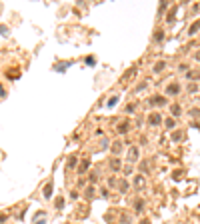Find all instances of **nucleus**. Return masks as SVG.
<instances>
[{"mask_svg":"<svg viewBox=\"0 0 200 224\" xmlns=\"http://www.w3.org/2000/svg\"><path fill=\"white\" fill-rule=\"evenodd\" d=\"M74 166H76V160H74V158H72L70 162H68V168H74Z\"/></svg>","mask_w":200,"mask_h":224,"instance_id":"obj_28","label":"nucleus"},{"mask_svg":"<svg viewBox=\"0 0 200 224\" xmlns=\"http://www.w3.org/2000/svg\"><path fill=\"white\" fill-rule=\"evenodd\" d=\"M0 34H2V36H8V28H6V26H0Z\"/></svg>","mask_w":200,"mask_h":224,"instance_id":"obj_22","label":"nucleus"},{"mask_svg":"<svg viewBox=\"0 0 200 224\" xmlns=\"http://www.w3.org/2000/svg\"><path fill=\"white\" fill-rule=\"evenodd\" d=\"M44 196H46V198H50V196H52V184H50V182L44 186Z\"/></svg>","mask_w":200,"mask_h":224,"instance_id":"obj_9","label":"nucleus"},{"mask_svg":"<svg viewBox=\"0 0 200 224\" xmlns=\"http://www.w3.org/2000/svg\"><path fill=\"white\" fill-rule=\"evenodd\" d=\"M34 224H46V220H44V216L42 218H34Z\"/></svg>","mask_w":200,"mask_h":224,"instance_id":"obj_23","label":"nucleus"},{"mask_svg":"<svg viewBox=\"0 0 200 224\" xmlns=\"http://www.w3.org/2000/svg\"><path fill=\"white\" fill-rule=\"evenodd\" d=\"M92 196H94V188H92V186H90V188H88V190H86V198H88V200H90Z\"/></svg>","mask_w":200,"mask_h":224,"instance_id":"obj_17","label":"nucleus"},{"mask_svg":"<svg viewBox=\"0 0 200 224\" xmlns=\"http://www.w3.org/2000/svg\"><path fill=\"white\" fill-rule=\"evenodd\" d=\"M140 224H150V220H148V218H144V220H140Z\"/></svg>","mask_w":200,"mask_h":224,"instance_id":"obj_30","label":"nucleus"},{"mask_svg":"<svg viewBox=\"0 0 200 224\" xmlns=\"http://www.w3.org/2000/svg\"><path fill=\"white\" fill-rule=\"evenodd\" d=\"M190 114H192V116H200V110L194 108V110H190Z\"/></svg>","mask_w":200,"mask_h":224,"instance_id":"obj_27","label":"nucleus"},{"mask_svg":"<svg viewBox=\"0 0 200 224\" xmlns=\"http://www.w3.org/2000/svg\"><path fill=\"white\" fill-rule=\"evenodd\" d=\"M188 90H190V92H196V90H198V86H196V84H190V86H188Z\"/></svg>","mask_w":200,"mask_h":224,"instance_id":"obj_26","label":"nucleus"},{"mask_svg":"<svg viewBox=\"0 0 200 224\" xmlns=\"http://www.w3.org/2000/svg\"><path fill=\"white\" fill-rule=\"evenodd\" d=\"M172 116H178V114H180V112H182V108H180V106H178V104H174V106H172Z\"/></svg>","mask_w":200,"mask_h":224,"instance_id":"obj_11","label":"nucleus"},{"mask_svg":"<svg viewBox=\"0 0 200 224\" xmlns=\"http://www.w3.org/2000/svg\"><path fill=\"white\" fill-rule=\"evenodd\" d=\"M116 102H118V96H112V98L108 100V106H114Z\"/></svg>","mask_w":200,"mask_h":224,"instance_id":"obj_20","label":"nucleus"},{"mask_svg":"<svg viewBox=\"0 0 200 224\" xmlns=\"http://www.w3.org/2000/svg\"><path fill=\"white\" fill-rule=\"evenodd\" d=\"M148 122L152 124V126H158V124L162 122V118H160V114H150V118H148Z\"/></svg>","mask_w":200,"mask_h":224,"instance_id":"obj_4","label":"nucleus"},{"mask_svg":"<svg viewBox=\"0 0 200 224\" xmlns=\"http://www.w3.org/2000/svg\"><path fill=\"white\" fill-rule=\"evenodd\" d=\"M166 6H168V2H162L160 8H158V12H164V10H166Z\"/></svg>","mask_w":200,"mask_h":224,"instance_id":"obj_24","label":"nucleus"},{"mask_svg":"<svg viewBox=\"0 0 200 224\" xmlns=\"http://www.w3.org/2000/svg\"><path fill=\"white\" fill-rule=\"evenodd\" d=\"M164 68H166V62H162V60H160V62H156V64H154V68H152V70L158 74V72H162Z\"/></svg>","mask_w":200,"mask_h":224,"instance_id":"obj_6","label":"nucleus"},{"mask_svg":"<svg viewBox=\"0 0 200 224\" xmlns=\"http://www.w3.org/2000/svg\"><path fill=\"white\" fill-rule=\"evenodd\" d=\"M198 30H200V20H196V22L192 24L190 28H188V34H196V32H198Z\"/></svg>","mask_w":200,"mask_h":224,"instance_id":"obj_7","label":"nucleus"},{"mask_svg":"<svg viewBox=\"0 0 200 224\" xmlns=\"http://www.w3.org/2000/svg\"><path fill=\"white\" fill-rule=\"evenodd\" d=\"M166 128H174V118H168L166 120Z\"/></svg>","mask_w":200,"mask_h":224,"instance_id":"obj_21","label":"nucleus"},{"mask_svg":"<svg viewBox=\"0 0 200 224\" xmlns=\"http://www.w3.org/2000/svg\"><path fill=\"white\" fill-rule=\"evenodd\" d=\"M120 166H122V164H120V160L118 158H114V160H110V168H112V170H120Z\"/></svg>","mask_w":200,"mask_h":224,"instance_id":"obj_8","label":"nucleus"},{"mask_svg":"<svg viewBox=\"0 0 200 224\" xmlns=\"http://www.w3.org/2000/svg\"><path fill=\"white\" fill-rule=\"evenodd\" d=\"M194 58H196V60H200V52H196V56H194Z\"/></svg>","mask_w":200,"mask_h":224,"instance_id":"obj_31","label":"nucleus"},{"mask_svg":"<svg viewBox=\"0 0 200 224\" xmlns=\"http://www.w3.org/2000/svg\"><path fill=\"white\" fill-rule=\"evenodd\" d=\"M178 92H180V84H168V88H166L168 96H174V94H178Z\"/></svg>","mask_w":200,"mask_h":224,"instance_id":"obj_1","label":"nucleus"},{"mask_svg":"<svg viewBox=\"0 0 200 224\" xmlns=\"http://www.w3.org/2000/svg\"><path fill=\"white\" fill-rule=\"evenodd\" d=\"M142 182H144L142 176H136V180H134V186H136V188H142Z\"/></svg>","mask_w":200,"mask_h":224,"instance_id":"obj_15","label":"nucleus"},{"mask_svg":"<svg viewBox=\"0 0 200 224\" xmlns=\"http://www.w3.org/2000/svg\"><path fill=\"white\" fill-rule=\"evenodd\" d=\"M0 96H6V90L2 88V86H0Z\"/></svg>","mask_w":200,"mask_h":224,"instance_id":"obj_29","label":"nucleus"},{"mask_svg":"<svg viewBox=\"0 0 200 224\" xmlns=\"http://www.w3.org/2000/svg\"><path fill=\"white\" fill-rule=\"evenodd\" d=\"M186 76L190 78V80H198V76H200V72H186Z\"/></svg>","mask_w":200,"mask_h":224,"instance_id":"obj_13","label":"nucleus"},{"mask_svg":"<svg viewBox=\"0 0 200 224\" xmlns=\"http://www.w3.org/2000/svg\"><path fill=\"white\" fill-rule=\"evenodd\" d=\"M172 138H174V140H180L182 134H180V132H174V134H172Z\"/></svg>","mask_w":200,"mask_h":224,"instance_id":"obj_25","label":"nucleus"},{"mask_svg":"<svg viewBox=\"0 0 200 224\" xmlns=\"http://www.w3.org/2000/svg\"><path fill=\"white\" fill-rule=\"evenodd\" d=\"M62 206H64V198H56V208L60 210Z\"/></svg>","mask_w":200,"mask_h":224,"instance_id":"obj_19","label":"nucleus"},{"mask_svg":"<svg viewBox=\"0 0 200 224\" xmlns=\"http://www.w3.org/2000/svg\"><path fill=\"white\" fill-rule=\"evenodd\" d=\"M150 104H154V106H164V104H166V98H162V96H152V98H150Z\"/></svg>","mask_w":200,"mask_h":224,"instance_id":"obj_2","label":"nucleus"},{"mask_svg":"<svg viewBox=\"0 0 200 224\" xmlns=\"http://www.w3.org/2000/svg\"><path fill=\"white\" fill-rule=\"evenodd\" d=\"M112 150H114V152H116V154H118V152H120V150H122V144H120V142H116V144H114V146H112Z\"/></svg>","mask_w":200,"mask_h":224,"instance_id":"obj_18","label":"nucleus"},{"mask_svg":"<svg viewBox=\"0 0 200 224\" xmlns=\"http://www.w3.org/2000/svg\"><path fill=\"white\" fill-rule=\"evenodd\" d=\"M142 208H144V202L138 198V200L134 202V210H136V212H142Z\"/></svg>","mask_w":200,"mask_h":224,"instance_id":"obj_10","label":"nucleus"},{"mask_svg":"<svg viewBox=\"0 0 200 224\" xmlns=\"http://www.w3.org/2000/svg\"><path fill=\"white\" fill-rule=\"evenodd\" d=\"M88 168H90V162H88V160H84V162L80 164V168H78V170H80V172H86Z\"/></svg>","mask_w":200,"mask_h":224,"instance_id":"obj_12","label":"nucleus"},{"mask_svg":"<svg viewBox=\"0 0 200 224\" xmlns=\"http://www.w3.org/2000/svg\"><path fill=\"white\" fill-rule=\"evenodd\" d=\"M136 158H138V148L132 146V148H130V154H128V160H130V162H136Z\"/></svg>","mask_w":200,"mask_h":224,"instance_id":"obj_3","label":"nucleus"},{"mask_svg":"<svg viewBox=\"0 0 200 224\" xmlns=\"http://www.w3.org/2000/svg\"><path fill=\"white\" fill-rule=\"evenodd\" d=\"M128 128H130L128 120H124V122H120V124H118V132H120V134H126V132H128Z\"/></svg>","mask_w":200,"mask_h":224,"instance_id":"obj_5","label":"nucleus"},{"mask_svg":"<svg viewBox=\"0 0 200 224\" xmlns=\"http://www.w3.org/2000/svg\"><path fill=\"white\" fill-rule=\"evenodd\" d=\"M154 40H164V32H162V30H156V32H154Z\"/></svg>","mask_w":200,"mask_h":224,"instance_id":"obj_14","label":"nucleus"},{"mask_svg":"<svg viewBox=\"0 0 200 224\" xmlns=\"http://www.w3.org/2000/svg\"><path fill=\"white\" fill-rule=\"evenodd\" d=\"M174 14H176V8H172L170 12H168V18H166L168 22H172V20H174Z\"/></svg>","mask_w":200,"mask_h":224,"instance_id":"obj_16","label":"nucleus"}]
</instances>
